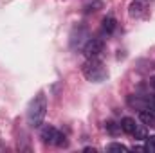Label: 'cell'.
Masks as SVG:
<instances>
[{
	"instance_id": "cell-1",
	"label": "cell",
	"mask_w": 155,
	"mask_h": 153,
	"mask_svg": "<svg viewBox=\"0 0 155 153\" xmlns=\"http://www.w3.org/2000/svg\"><path fill=\"white\" fill-rule=\"evenodd\" d=\"M45 114H47V96L43 92H40L31 101V105L27 108V122H29V126L38 128L43 122V119H45Z\"/></svg>"
},
{
	"instance_id": "cell-2",
	"label": "cell",
	"mask_w": 155,
	"mask_h": 153,
	"mask_svg": "<svg viewBox=\"0 0 155 153\" xmlns=\"http://www.w3.org/2000/svg\"><path fill=\"white\" fill-rule=\"evenodd\" d=\"M83 76L87 77L88 81L99 83V81L107 79L108 70H107V67L103 65V61H99V60H96V58H88V61L83 65Z\"/></svg>"
},
{
	"instance_id": "cell-3",
	"label": "cell",
	"mask_w": 155,
	"mask_h": 153,
	"mask_svg": "<svg viewBox=\"0 0 155 153\" xmlns=\"http://www.w3.org/2000/svg\"><path fill=\"white\" fill-rule=\"evenodd\" d=\"M40 135H41L43 142H47V144H54V146H67V137H65L58 128H54V126H51V124L43 126V128H41V132H40Z\"/></svg>"
},
{
	"instance_id": "cell-4",
	"label": "cell",
	"mask_w": 155,
	"mask_h": 153,
	"mask_svg": "<svg viewBox=\"0 0 155 153\" xmlns=\"http://www.w3.org/2000/svg\"><path fill=\"white\" fill-rule=\"evenodd\" d=\"M103 47H105V43H103L101 38H90L87 40V43L83 47V52H85L87 58H97L103 52Z\"/></svg>"
},
{
	"instance_id": "cell-5",
	"label": "cell",
	"mask_w": 155,
	"mask_h": 153,
	"mask_svg": "<svg viewBox=\"0 0 155 153\" xmlns=\"http://www.w3.org/2000/svg\"><path fill=\"white\" fill-rule=\"evenodd\" d=\"M150 4H152V0H132V4H130V16H141L148 9Z\"/></svg>"
},
{
	"instance_id": "cell-6",
	"label": "cell",
	"mask_w": 155,
	"mask_h": 153,
	"mask_svg": "<svg viewBox=\"0 0 155 153\" xmlns=\"http://www.w3.org/2000/svg\"><path fill=\"white\" fill-rule=\"evenodd\" d=\"M139 121H141L144 126H155V114L152 110L143 108V110L139 112Z\"/></svg>"
},
{
	"instance_id": "cell-7",
	"label": "cell",
	"mask_w": 155,
	"mask_h": 153,
	"mask_svg": "<svg viewBox=\"0 0 155 153\" xmlns=\"http://www.w3.org/2000/svg\"><path fill=\"white\" fill-rule=\"evenodd\" d=\"M119 124H121V130H123L124 133H130V135H134V132H135V128H137L135 119H132V117H123Z\"/></svg>"
},
{
	"instance_id": "cell-8",
	"label": "cell",
	"mask_w": 155,
	"mask_h": 153,
	"mask_svg": "<svg viewBox=\"0 0 155 153\" xmlns=\"http://www.w3.org/2000/svg\"><path fill=\"white\" fill-rule=\"evenodd\" d=\"M103 33H107V34H112L114 31H116V18L114 16H105L103 18Z\"/></svg>"
},
{
	"instance_id": "cell-9",
	"label": "cell",
	"mask_w": 155,
	"mask_h": 153,
	"mask_svg": "<svg viewBox=\"0 0 155 153\" xmlns=\"http://www.w3.org/2000/svg\"><path fill=\"white\" fill-rule=\"evenodd\" d=\"M144 141H146V142H144V151L155 153V135H150V137H146Z\"/></svg>"
},
{
	"instance_id": "cell-10",
	"label": "cell",
	"mask_w": 155,
	"mask_h": 153,
	"mask_svg": "<svg viewBox=\"0 0 155 153\" xmlns=\"http://www.w3.org/2000/svg\"><path fill=\"white\" fill-rule=\"evenodd\" d=\"M134 137H135V139H139V141L146 139V137H148V135H146V128L137 124V128H135V132H134Z\"/></svg>"
},
{
	"instance_id": "cell-11",
	"label": "cell",
	"mask_w": 155,
	"mask_h": 153,
	"mask_svg": "<svg viewBox=\"0 0 155 153\" xmlns=\"http://www.w3.org/2000/svg\"><path fill=\"white\" fill-rule=\"evenodd\" d=\"M107 150H108V151H128V148H126L124 144H119V142H112Z\"/></svg>"
},
{
	"instance_id": "cell-12",
	"label": "cell",
	"mask_w": 155,
	"mask_h": 153,
	"mask_svg": "<svg viewBox=\"0 0 155 153\" xmlns=\"http://www.w3.org/2000/svg\"><path fill=\"white\" fill-rule=\"evenodd\" d=\"M153 106H155V96H153Z\"/></svg>"
}]
</instances>
